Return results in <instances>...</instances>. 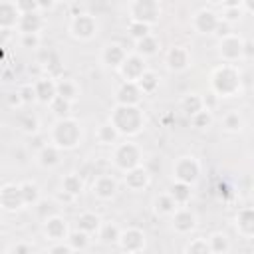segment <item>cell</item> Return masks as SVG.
I'll list each match as a JSON object with an SVG mask.
<instances>
[{"label":"cell","instance_id":"cell-2","mask_svg":"<svg viewBox=\"0 0 254 254\" xmlns=\"http://www.w3.org/2000/svg\"><path fill=\"white\" fill-rule=\"evenodd\" d=\"M81 141V127L75 119L64 117L60 119L54 129H52V145H56L60 151L62 149H73Z\"/></svg>","mask_w":254,"mask_h":254},{"label":"cell","instance_id":"cell-34","mask_svg":"<svg viewBox=\"0 0 254 254\" xmlns=\"http://www.w3.org/2000/svg\"><path fill=\"white\" fill-rule=\"evenodd\" d=\"M65 240H67L65 244H67L71 250H85V248L89 246V234H85V232H81V230L69 232Z\"/></svg>","mask_w":254,"mask_h":254},{"label":"cell","instance_id":"cell-41","mask_svg":"<svg viewBox=\"0 0 254 254\" xmlns=\"http://www.w3.org/2000/svg\"><path fill=\"white\" fill-rule=\"evenodd\" d=\"M187 254H212L206 238H194L187 244Z\"/></svg>","mask_w":254,"mask_h":254},{"label":"cell","instance_id":"cell-23","mask_svg":"<svg viewBox=\"0 0 254 254\" xmlns=\"http://www.w3.org/2000/svg\"><path fill=\"white\" fill-rule=\"evenodd\" d=\"M34 91H36V99L42 103H50L56 97V81H52L50 77H40L34 83Z\"/></svg>","mask_w":254,"mask_h":254},{"label":"cell","instance_id":"cell-6","mask_svg":"<svg viewBox=\"0 0 254 254\" xmlns=\"http://www.w3.org/2000/svg\"><path fill=\"white\" fill-rule=\"evenodd\" d=\"M173 175H175V179H177L179 183L192 185V183L198 179V175H200V165H198V161H196L194 157L183 155V157H179V159L175 161V165H173Z\"/></svg>","mask_w":254,"mask_h":254},{"label":"cell","instance_id":"cell-55","mask_svg":"<svg viewBox=\"0 0 254 254\" xmlns=\"http://www.w3.org/2000/svg\"><path fill=\"white\" fill-rule=\"evenodd\" d=\"M32 147H34V149H38V151H40V149H42V147H46V143H44V139H42V137H40V135H36V137H32Z\"/></svg>","mask_w":254,"mask_h":254},{"label":"cell","instance_id":"cell-37","mask_svg":"<svg viewBox=\"0 0 254 254\" xmlns=\"http://www.w3.org/2000/svg\"><path fill=\"white\" fill-rule=\"evenodd\" d=\"M48 105H50V109L54 111V115H58L60 119L67 117V115H69V109H71V101H67V99L60 97V95H56Z\"/></svg>","mask_w":254,"mask_h":254},{"label":"cell","instance_id":"cell-53","mask_svg":"<svg viewBox=\"0 0 254 254\" xmlns=\"http://www.w3.org/2000/svg\"><path fill=\"white\" fill-rule=\"evenodd\" d=\"M8 105H10V107H20V105H24L22 99H20V95H18V91L8 95Z\"/></svg>","mask_w":254,"mask_h":254},{"label":"cell","instance_id":"cell-44","mask_svg":"<svg viewBox=\"0 0 254 254\" xmlns=\"http://www.w3.org/2000/svg\"><path fill=\"white\" fill-rule=\"evenodd\" d=\"M16 10L22 14H32V12H40L38 10V0H16Z\"/></svg>","mask_w":254,"mask_h":254},{"label":"cell","instance_id":"cell-14","mask_svg":"<svg viewBox=\"0 0 254 254\" xmlns=\"http://www.w3.org/2000/svg\"><path fill=\"white\" fill-rule=\"evenodd\" d=\"M44 232H46V236L50 238V240H54V242H62L64 238H67V222L62 218V216H58V214H54V216H50V218H46V222H44Z\"/></svg>","mask_w":254,"mask_h":254},{"label":"cell","instance_id":"cell-57","mask_svg":"<svg viewBox=\"0 0 254 254\" xmlns=\"http://www.w3.org/2000/svg\"><path fill=\"white\" fill-rule=\"evenodd\" d=\"M0 40H2V30H0Z\"/></svg>","mask_w":254,"mask_h":254},{"label":"cell","instance_id":"cell-51","mask_svg":"<svg viewBox=\"0 0 254 254\" xmlns=\"http://www.w3.org/2000/svg\"><path fill=\"white\" fill-rule=\"evenodd\" d=\"M214 34H218L220 38L228 36V34H230V24H228V22H224V20H218V26H216Z\"/></svg>","mask_w":254,"mask_h":254},{"label":"cell","instance_id":"cell-50","mask_svg":"<svg viewBox=\"0 0 254 254\" xmlns=\"http://www.w3.org/2000/svg\"><path fill=\"white\" fill-rule=\"evenodd\" d=\"M216 101H218V97H216L214 93H206V95L202 97V107H204L206 111H210V109L216 105Z\"/></svg>","mask_w":254,"mask_h":254},{"label":"cell","instance_id":"cell-45","mask_svg":"<svg viewBox=\"0 0 254 254\" xmlns=\"http://www.w3.org/2000/svg\"><path fill=\"white\" fill-rule=\"evenodd\" d=\"M18 95H20V99H22V103H24V105H28V103L36 101V91H34V85H32V83L22 85V87L18 89Z\"/></svg>","mask_w":254,"mask_h":254},{"label":"cell","instance_id":"cell-33","mask_svg":"<svg viewBox=\"0 0 254 254\" xmlns=\"http://www.w3.org/2000/svg\"><path fill=\"white\" fill-rule=\"evenodd\" d=\"M62 190L69 192L71 196H77V194L83 190V181H81V177H79V175H75V173L65 175V177H64V181H62Z\"/></svg>","mask_w":254,"mask_h":254},{"label":"cell","instance_id":"cell-3","mask_svg":"<svg viewBox=\"0 0 254 254\" xmlns=\"http://www.w3.org/2000/svg\"><path fill=\"white\" fill-rule=\"evenodd\" d=\"M238 89H240V73L234 65L224 64V65L214 69V73H212V93L216 97L234 95Z\"/></svg>","mask_w":254,"mask_h":254},{"label":"cell","instance_id":"cell-40","mask_svg":"<svg viewBox=\"0 0 254 254\" xmlns=\"http://www.w3.org/2000/svg\"><path fill=\"white\" fill-rule=\"evenodd\" d=\"M18 125H20L22 131L34 135V133L38 131V117H36L34 113H22L20 119H18Z\"/></svg>","mask_w":254,"mask_h":254},{"label":"cell","instance_id":"cell-29","mask_svg":"<svg viewBox=\"0 0 254 254\" xmlns=\"http://www.w3.org/2000/svg\"><path fill=\"white\" fill-rule=\"evenodd\" d=\"M56 95H60V97H64L67 101H73L77 97V85H75V81L73 79H64V77L60 81H56Z\"/></svg>","mask_w":254,"mask_h":254},{"label":"cell","instance_id":"cell-42","mask_svg":"<svg viewBox=\"0 0 254 254\" xmlns=\"http://www.w3.org/2000/svg\"><path fill=\"white\" fill-rule=\"evenodd\" d=\"M190 119H192V125H194L196 129H204V127H210V123H212V113L206 111V109H202V111H198L196 115H192Z\"/></svg>","mask_w":254,"mask_h":254},{"label":"cell","instance_id":"cell-19","mask_svg":"<svg viewBox=\"0 0 254 254\" xmlns=\"http://www.w3.org/2000/svg\"><path fill=\"white\" fill-rule=\"evenodd\" d=\"M125 58H127V52H125V48L121 44H107L103 48V52H101V60L109 67H119Z\"/></svg>","mask_w":254,"mask_h":254},{"label":"cell","instance_id":"cell-56","mask_svg":"<svg viewBox=\"0 0 254 254\" xmlns=\"http://www.w3.org/2000/svg\"><path fill=\"white\" fill-rule=\"evenodd\" d=\"M75 196H71L69 192H65V190H62V192H58V200L60 202H71Z\"/></svg>","mask_w":254,"mask_h":254},{"label":"cell","instance_id":"cell-49","mask_svg":"<svg viewBox=\"0 0 254 254\" xmlns=\"http://www.w3.org/2000/svg\"><path fill=\"white\" fill-rule=\"evenodd\" d=\"M8 254H32V246L26 244V242H18V244H14V246L10 248Z\"/></svg>","mask_w":254,"mask_h":254},{"label":"cell","instance_id":"cell-46","mask_svg":"<svg viewBox=\"0 0 254 254\" xmlns=\"http://www.w3.org/2000/svg\"><path fill=\"white\" fill-rule=\"evenodd\" d=\"M20 42H22L24 48H28V50H36V48L40 46V34H22Z\"/></svg>","mask_w":254,"mask_h":254},{"label":"cell","instance_id":"cell-30","mask_svg":"<svg viewBox=\"0 0 254 254\" xmlns=\"http://www.w3.org/2000/svg\"><path fill=\"white\" fill-rule=\"evenodd\" d=\"M159 52V40L155 38V36H145L143 40H137V52L135 54H139L141 58H147V56H153V54H157Z\"/></svg>","mask_w":254,"mask_h":254},{"label":"cell","instance_id":"cell-26","mask_svg":"<svg viewBox=\"0 0 254 254\" xmlns=\"http://www.w3.org/2000/svg\"><path fill=\"white\" fill-rule=\"evenodd\" d=\"M38 163L48 169V167H56L60 163V149L56 145H46L38 151Z\"/></svg>","mask_w":254,"mask_h":254},{"label":"cell","instance_id":"cell-24","mask_svg":"<svg viewBox=\"0 0 254 254\" xmlns=\"http://www.w3.org/2000/svg\"><path fill=\"white\" fill-rule=\"evenodd\" d=\"M167 194L175 200V204H177V206H183V204H187V202L190 200L192 190H190V185H185V183L175 181V183L171 185V189H169V192H167Z\"/></svg>","mask_w":254,"mask_h":254},{"label":"cell","instance_id":"cell-4","mask_svg":"<svg viewBox=\"0 0 254 254\" xmlns=\"http://www.w3.org/2000/svg\"><path fill=\"white\" fill-rule=\"evenodd\" d=\"M129 14H131V22L153 26L161 18V4L155 0H135L129 6Z\"/></svg>","mask_w":254,"mask_h":254},{"label":"cell","instance_id":"cell-32","mask_svg":"<svg viewBox=\"0 0 254 254\" xmlns=\"http://www.w3.org/2000/svg\"><path fill=\"white\" fill-rule=\"evenodd\" d=\"M206 242H208L212 254H226L228 248H230V242H228V238H226L222 232H214V234H210V236L206 238Z\"/></svg>","mask_w":254,"mask_h":254},{"label":"cell","instance_id":"cell-27","mask_svg":"<svg viewBox=\"0 0 254 254\" xmlns=\"http://www.w3.org/2000/svg\"><path fill=\"white\" fill-rule=\"evenodd\" d=\"M135 83H137V87H139L141 93H153V91H157V87H159V75H157L155 71L147 69Z\"/></svg>","mask_w":254,"mask_h":254},{"label":"cell","instance_id":"cell-54","mask_svg":"<svg viewBox=\"0 0 254 254\" xmlns=\"http://www.w3.org/2000/svg\"><path fill=\"white\" fill-rule=\"evenodd\" d=\"M56 4L52 2V0H48V2H44V0H38V10L42 12V10H52Z\"/></svg>","mask_w":254,"mask_h":254},{"label":"cell","instance_id":"cell-1","mask_svg":"<svg viewBox=\"0 0 254 254\" xmlns=\"http://www.w3.org/2000/svg\"><path fill=\"white\" fill-rule=\"evenodd\" d=\"M109 123L119 135H137L145 125V115L139 105H117L111 111Z\"/></svg>","mask_w":254,"mask_h":254},{"label":"cell","instance_id":"cell-10","mask_svg":"<svg viewBox=\"0 0 254 254\" xmlns=\"http://www.w3.org/2000/svg\"><path fill=\"white\" fill-rule=\"evenodd\" d=\"M117 242H119V246L123 248V252L139 254V252L145 248V234H143V230H139V228H127V230H121Z\"/></svg>","mask_w":254,"mask_h":254},{"label":"cell","instance_id":"cell-25","mask_svg":"<svg viewBox=\"0 0 254 254\" xmlns=\"http://www.w3.org/2000/svg\"><path fill=\"white\" fill-rule=\"evenodd\" d=\"M99 226H101V220H99V216L95 212H81L77 216V230H81L85 234L97 232Z\"/></svg>","mask_w":254,"mask_h":254},{"label":"cell","instance_id":"cell-39","mask_svg":"<svg viewBox=\"0 0 254 254\" xmlns=\"http://www.w3.org/2000/svg\"><path fill=\"white\" fill-rule=\"evenodd\" d=\"M242 115L238 113V111H228L224 117H222V127L226 129V131H230V133H236V131H240L242 129Z\"/></svg>","mask_w":254,"mask_h":254},{"label":"cell","instance_id":"cell-38","mask_svg":"<svg viewBox=\"0 0 254 254\" xmlns=\"http://www.w3.org/2000/svg\"><path fill=\"white\" fill-rule=\"evenodd\" d=\"M179 206L175 204V200L165 192V194H159L157 198H155V210L159 212V214H173L175 210H177Z\"/></svg>","mask_w":254,"mask_h":254},{"label":"cell","instance_id":"cell-16","mask_svg":"<svg viewBox=\"0 0 254 254\" xmlns=\"http://www.w3.org/2000/svg\"><path fill=\"white\" fill-rule=\"evenodd\" d=\"M91 189H93V194L97 198L107 200V198H113L115 196V192H117V181L113 177H109V175H99L93 181Z\"/></svg>","mask_w":254,"mask_h":254},{"label":"cell","instance_id":"cell-11","mask_svg":"<svg viewBox=\"0 0 254 254\" xmlns=\"http://www.w3.org/2000/svg\"><path fill=\"white\" fill-rule=\"evenodd\" d=\"M218 20L220 16L210 10V8H200L194 18H192V28L198 32V34H214L216 26H218Z\"/></svg>","mask_w":254,"mask_h":254},{"label":"cell","instance_id":"cell-8","mask_svg":"<svg viewBox=\"0 0 254 254\" xmlns=\"http://www.w3.org/2000/svg\"><path fill=\"white\" fill-rule=\"evenodd\" d=\"M242 38L236 34H228L224 38H220L218 42V56L230 65L236 60H242Z\"/></svg>","mask_w":254,"mask_h":254},{"label":"cell","instance_id":"cell-7","mask_svg":"<svg viewBox=\"0 0 254 254\" xmlns=\"http://www.w3.org/2000/svg\"><path fill=\"white\" fill-rule=\"evenodd\" d=\"M69 32L77 40H91L97 34V20L87 12H79L71 18Z\"/></svg>","mask_w":254,"mask_h":254},{"label":"cell","instance_id":"cell-28","mask_svg":"<svg viewBox=\"0 0 254 254\" xmlns=\"http://www.w3.org/2000/svg\"><path fill=\"white\" fill-rule=\"evenodd\" d=\"M181 107H183V111L187 113V115H196L198 111H202L204 107H202V95H198V93H187L185 97H183V101H181Z\"/></svg>","mask_w":254,"mask_h":254},{"label":"cell","instance_id":"cell-9","mask_svg":"<svg viewBox=\"0 0 254 254\" xmlns=\"http://www.w3.org/2000/svg\"><path fill=\"white\" fill-rule=\"evenodd\" d=\"M121 75L125 77V81H137L145 71H147V64L145 58H141L139 54H131L123 60V64L119 65Z\"/></svg>","mask_w":254,"mask_h":254},{"label":"cell","instance_id":"cell-17","mask_svg":"<svg viewBox=\"0 0 254 254\" xmlns=\"http://www.w3.org/2000/svg\"><path fill=\"white\" fill-rule=\"evenodd\" d=\"M44 16L42 12H32V14H22L18 20V30L20 34H40L44 28Z\"/></svg>","mask_w":254,"mask_h":254},{"label":"cell","instance_id":"cell-48","mask_svg":"<svg viewBox=\"0 0 254 254\" xmlns=\"http://www.w3.org/2000/svg\"><path fill=\"white\" fill-rule=\"evenodd\" d=\"M48 254H73V250L67 244H64V242H56V244L50 246Z\"/></svg>","mask_w":254,"mask_h":254},{"label":"cell","instance_id":"cell-22","mask_svg":"<svg viewBox=\"0 0 254 254\" xmlns=\"http://www.w3.org/2000/svg\"><path fill=\"white\" fill-rule=\"evenodd\" d=\"M236 230L246 238H250L254 234V210L250 206L238 210V214H236Z\"/></svg>","mask_w":254,"mask_h":254},{"label":"cell","instance_id":"cell-58","mask_svg":"<svg viewBox=\"0 0 254 254\" xmlns=\"http://www.w3.org/2000/svg\"><path fill=\"white\" fill-rule=\"evenodd\" d=\"M123 254H129V252H123Z\"/></svg>","mask_w":254,"mask_h":254},{"label":"cell","instance_id":"cell-18","mask_svg":"<svg viewBox=\"0 0 254 254\" xmlns=\"http://www.w3.org/2000/svg\"><path fill=\"white\" fill-rule=\"evenodd\" d=\"M196 226V216L189 210V208H177L173 212V228L181 234L190 232Z\"/></svg>","mask_w":254,"mask_h":254},{"label":"cell","instance_id":"cell-12","mask_svg":"<svg viewBox=\"0 0 254 254\" xmlns=\"http://www.w3.org/2000/svg\"><path fill=\"white\" fill-rule=\"evenodd\" d=\"M0 206L4 210H18L24 206L20 185H4L0 189Z\"/></svg>","mask_w":254,"mask_h":254},{"label":"cell","instance_id":"cell-13","mask_svg":"<svg viewBox=\"0 0 254 254\" xmlns=\"http://www.w3.org/2000/svg\"><path fill=\"white\" fill-rule=\"evenodd\" d=\"M167 65L173 71H183L190 65V54L185 46H173L167 52Z\"/></svg>","mask_w":254,"mask_h":254},{"label":"cell","instance_id":"cell-35","mask_svg":"<svg viewBox=\"0 0 254 254\" xmlns=\"http://www.w3.org/2000/svg\"><path fill=\"white\" fill-rule=\"evenodd\" d=\"M20 192H22V198H24V204H36L40 200V189L36 183L28 181V183H22L20 185Z\"/></svg>","mask_w":254,"mask_h":254},{"label":"cell","instance_id":"cell-31","mask_svg":"<svg viewBox=\"0 0 254 254\" xmlns=\"http://www.w3.org/2000/svg\"><path fill=\"white\" fill-rule=\"evenodd\" d=\"M117 139H119V133H117V129L109 121L103 123V125H99V129H97V141L101 145H115Z\"/></svg>","mask_w":254,"mask_h":254},{"label":"cell","instance_id":"cell-15","mask_svg":"<svg viewBox=\"0 0 254 254\" xmlns=\"http://www.w3.org/2000/svg\"><path fill=\"white\" fill-rule=\"evenodd\" d=\"M141 91L137 87L135 81H125L119 85L117 93H115V99H117V105H139L141 101Z\"/></svg>","mask_w":254,"mask_h":254},{"label":"cell","instance_id":"cell-47","mask_svg":"<svg viewBox=\"0 0 254 254\" xmlns=\"http://www.w3.org/2000/svg\"><path fill=\"white\" fill-rule=\"evenodd\" d=\"M38 204V216L40 218H50V216H54V206H52V202H48V200H38L36 202Z\"/></svg>","mask_w":254,"mask_h":254},{"label":"cell","instance_id":"cell-36","mask_svg":"<svg viewBox=\"0 0 254 254\" xmlns=\"http://www.w3.org/2000/svg\"><path fill=\"white\" fill-rule=\"evenodd\" d=\"M97 232H99V238H101L105 244L117 242V240H119V234H121L119 226H117V224H113V222H105V224H101Z\"/></svg>","mask_w":254,"mask_h":254},{"label":"cell","instance_id":"cell-43","mask_svg":"<svg viewBox=\"0 0 254 254\" xmlns=\"http://www.w3.org/2000/svg\"><path fill=\"white\" fill-rule=\"evenodd\" d=\"M129 34H131L135 40H143L145 36L151 34V26L141 24V22H131V24H129Z\"/></svg>","mask_w":254,"mask_h":254},{"label":"cell","instance_id":"cell-21","mask_svg":"<svg viewBox=\"0 0 254 254\" xmlns=\"http://www.w3.org/2000/svg\"><path fill=\"white\" fill-rule=\"evenodd\" d=\"M20 12L16 10L14 2H0V30H10L18 26Z\"/></svg>","mask_w":254,"mask_h":254},{"label":"cell","instance_id":"cell-20","mask_svg":"<svg viewBox=\"0 0 254 254\" xmlns=\"http://www.w3.org/2000/svg\"><path fill=\"white\" fill-rule=\"evenodd\" d=\"M125 185L131 189V190H141L149 185V171L145 167H135L131 171H127L125 175Z\"/></svg>","mask_w":254,"mask_h":254},{"label":"cell","instance_id":"cell-5","mask_svg":"<svg viewBox=\"0 0 254 254\" xmlns=\"http://www.w3.org/2000/svg\"><path fill=\"white\" fill-rule=\"evenodd\" d=\"M113 163H115L117 169H121L125 173L135 169V167L141 165V149L131 141L119 143L113 151Z\"/></svg>","mask_w":254,"mask_h":254},{"label":"cell","instance_id":"cell-52","mask_svg":"<svg viewBox=\"0 0 254 254\" xmlns=\"http://www.w3.org/2000/svg\"><path fill=\"white\" fill-rule=\"evenodd\" d=\"M254 56V44L250 40L242 42V58H252Z\"/></svg>","mask_w":254,"mask_h":254}]
</instances>
